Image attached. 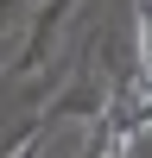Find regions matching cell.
Returning <instances> with one entry per match:
<instances>
[{"label": "cell", "instance_id": "obj_1", "mask_svg": "<svg viewBox=\"0 0 152 158\" xmlns=\"http://www.w3.org/2000/svg\"><path fill=\"white\" fill-rule=\"evenodd\" d=\"M133 44H139V82L152 89V13H139V25H133Z\"/></svg>", "mask_w": 152, "mask_h": 158}]
</instances>
